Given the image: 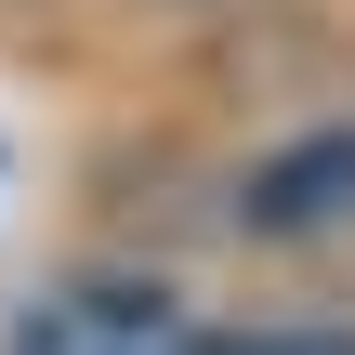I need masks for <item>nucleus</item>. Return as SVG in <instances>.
I'll return each mask as SVG.
<instances>
[{
    "label": "nucleus",
    "instance_id": "f257e3e1",
    "mask_svg": "<svg viewBox=\"0 0 355 355\" xmlns=\"http://www.w3.org/2000/svg\"><path fill=\"white\" fill-rule=\"evenodd\" d=\"M237 224H250V237H290V250H303V237H343V224H355V119L277 145V158H250Z\"/></svg>",
    "mask_w": 355,
    "mask_h": 355
},
{
    "label": "nucleus",
    "instance_id": "f03ea898",
    "mask_svg": "<svg viewBox=\"0 0 355 355\" xmlns=\"http://www.w3.org/2000/svg\"><path fill=\"white\" fill-rule=\"evenodd\" d=\"M145 13H250V0H145Z\"/></svg>",
    "mask_w": 355,
    "mask_h": 355
}]
</instances>
